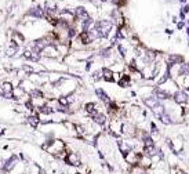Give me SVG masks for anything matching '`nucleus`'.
Listing matches in <instances>:
<instances>
[{
	"instance_id": "obj_20",
	"label": "nucleus",
	"mask_w": 189,
	"mask_h": 174,
	"mask_svg": "<svg viewBox=\"0 0 189 174\" xmlns=\"http://www.w3.org/2000/svg\"><path fill=\"white\" fill-rule=\"evenodd\" d=\"M4 44V37H2V36H0V47L3 46Z\"/></svg>"
},
{
	"instance_id": "obj_7",
	"label": "nucleus",
	"mask_w": 189,
	"mask_h": 174,
	"mask_svg": "<svg viewBox=\"0 0 189 174\" xmlns=\"http://www.w3.org/2000/svg\"><path fill=\"white\" fill-rule=\"evenodd\" d=\"M172 98H174V101L177 102V104H186L188 102V94L185 93L183 90H178L174 93V95H172Z\"/></svg>"
},
{
	"instance_id": "obj_8",
	"label": "nucleus",
	"mask_w": 189,
	"mask_h": 174,
	"mask_svg": "<svg viewBox=\"0 0 189 174\" xmlns=\"http://www.w3.org/2000/svg\"><path fill=\"white\" fill-rule=\"evenodd\" d=\"M20 51V47L17 46L15 43H13V41H10V43H7L6 46V55L7 57H17V52Z\"/></svg>"
},
{
	"instance_id": "obj_24",
	"label": "nucleus",
	"mask_w": 189,
	"mask_h": 174,
	"mask_svg": "<svg viewBox=\"0 0 189 174\" xmlns=\"http://www.w3.org/2000/svg\"><path fill=\"white\" fill-rule=\"evenodd\" d=\"M180 2H182V3H183V2H185V0H180Z\"/></svg>"
},
{
	"instance_id": "obj_14",
	"label": "nucleus",
	"mask_w": 189,
	"mask_h": 174,
	"mask_svg": "<svg viewBox=\"0 0 189 174\" xmlns=\"http://www.w3.org/2000/svg\"><path fill=\"white\" fill-rule=\"evenodd\" d=\"M117 84L120 86V87H130L131 86V76L130 75H127V73H123L122 75V77H120V80L117 82Z\"/></svg>"
},
{
	"instance_id": "obj_9",
	"label": "nucleus",
	"mask_w": 189,
	"mask_h": 174,
	"mask_svg": "<svg viewBox=\"0 0 189 174\" xmlns=\"http://www.w3.org/2000/svg\"><path fill=\"white\" fill-rule=\"evenodd\" d=\"M113 77H115V72L112 71L111 68H106V66H104V68H102V80H104V82L112 83V82H115Z\"/></svg>"
},
{
	"instance_id": "obj_1",
	"label": "nucleus",
	"mask_w": 189,
	"mask_h": 174,
	"mask_svg": "<svg viewBox=\"0 0 189 174\" xmlns=\"http://www.w3.org/2000/svg\"><path fill=\"white\" fill-rule=\"evenodd\" d=\"M65 164L70 167H79L83 164L81 162V155L79 152H68V157L65 160Z\"/></svg>"
},
{
	"instance_id": "obj_5",
	"label": "nucleus",
	"mask_w": 189,
	"mask_h": 174,
	"mask_svg": "<svg viewBox=\"0 0 189 174\" xmlns=\"http://www.w3.org/2000/svg\"><path fill=\"white\" fill-rule=\"evenodd\" d=\"M25 122H26V124H28V126L32 127V129H39L40 124H42V122H40L39 115H37V113H32V115L25 116Z\"/></svg>"
},
{
	"instance_id": "obj_6",
	"label": "nucleus",
	"mask_w": 189,
	"mask_h": 174,
	"mask_svg": "<svg viewBox=\"0 0 189 174\" xmlns=\"http://www.w3.org/2000/svg\"><path fill=\"white\" fill-rule=\"evenodd\" d=\"M95 94H97V97L100 98V101H102L104 105H108V104H111V102L113 101V99H112L111 97L108 95V93H106L104 88H101V87L95 88Z\"/></svg>"
},
{
	"instance_id": "obj_22",
	"label": "nucleus",
	"mask_w": 189,
	"mask_h": 174,
	"mask_svg": "<svg viewBox=\"0 0 189 174\" xmlns=\"http://www.w3.org/2000/svg\"><path fill=\"white\" fill-rule=\"evenodd\" d=\"M2 97H3V93H2V90H0V98H2Z\"/></svg>"
},
{
	"instance_id": "obj_15",
	"label": "nucleus",
	"mask_w": 189,
	"mask_h": 174,
	"mask_svg": "<svg viewBox=\"0 0 189 174\" xmlns=\"http://www.w3.org/2000/svg\"><path fill=\"white\" fill-rule=\"evenodd\" d=\"M182 64V57L181 55L171 54L168 55V65H181Z\"/></svg>"
},
{
	"instance_id": "obj_2",
	"label": "nucleus",
	"mask_w": 189,
	"mask_h": 174,
	"mask_svg": "<svg viewBox=\"0 0 189 174\" xmlns=\"http://www.w3.org/2000/svg\"><path fill=\"white\" fill-rule=\"evenodd\" d=\"M73 13H75L76 21H79V22H86V21H89V19L91 18L89 10H87L86 7H83V6H77V7L73 10Z\"/></svg>"
},
{
	"instance_id": "obj_19",
	"label": "nucleus",
	"mask_w": 189,
	"mask_h": 174,
	"mask_svg": "<svg viewBox=\"0 0 189 174\" xmlns=\"http://www.w3.org/2000/svg\"><path fill=\"white\" fill-rule=\"evenodd\" d=\"M6 163H7V157H3L0 155V171H3L4 167H6Z\"/></svg>"
},
{
	"instance_id": "obj_12",
	"label": "nucleus",
	"mask_w": 189,
	"mask_h": 174,
	"mask_svg": "<svg viewBox=\"0 0 189 174\" xmlns=\"http://www.w3.org/2000/svg\"><path fill=\"white\" fill-rule=\"evenodd\" d=\"M144 104L146 105L148 108L153 109V108H156L159 104H160V101H159V99L156 98L155 95H150V97H146V98H144Z\"/></svg>"
},
{
	"instance_id": "obj_17",
	"label": "nucleus",
	"mask_w": 189,
	"mask_h": 174,
	"mask_svg": "<svg viewBox=\"0 0 189 174\" xmlns=\"http://www.w3.org/2000/svg\"><path fill=\"white\" fill-rule=\"evenodd\" d=\"M157 119H159V120L161 122V123H164V124H171V123H172V120H171V116H170V115H168V113H167V112H164L163 115H160V116H159Z\"/></svg>"
},
{
	"instance_id": "obj_10",
	"label": "nucleus",
	"mask_w": 189,
	"mask_h": 174,
	"mask_svg": "<svg viewBox=\"0 0 189 174\" xmlns=\"http://www.w3.org/2000/svg\"><path fill=\"white\" fill-rule=\"evenodd\" d=\"M26 164H28L26 162H24V160H20V162L15 164V167L13 168L11 171H10V174H25Z\"/></svg>"
},
{
	"instance_id": "obj_13",
	"label": "nucleus",
	"mask_w": 189,
	"mask_h": 174,
	"mask_svg": "<svg viewBox=\"0 0 189 174\" xmlns=\"http://www.w3.org/2000/svg\"><path fill=\"white\" fill-rule=\"evenodd\" d=\"M160 152V149L157 148L156 145H150V146H144V153L148 157H153Z\"/></svg>"
},
{
	"instance_id": "obj_4",
	"label": "nucleus",
	"mask_w": 189,
	"mask_h": 174,
	"mask_svg": "<svg viewBox=\"0 0 189 174\" xmlns=\"http://www.w3.org/2000/svg\"><path fill=\"white\" fill-rule=\"evenodd\" d=\"M10 41L15 43L18 47H22L26 40H25V36L20 30H11V33H10Z\"/></svg>"
},
{
	"instance_id": "obj_21",
	"label": "nucleus",
	"mask_w": 189,
	"mask_h": 174,
	"mask_svg": "<svg viewBox=\"0 0 189 174\" xmlns=\"http://www.w3.org/2000/svg\"><path fill=\"white\" fill-rule=\"evenodd\" d=\"M3 134H4V130L2 129V127H0V135H3Z\"/></svg>"
},
{
	"instance_id": "obj_18",
	"label": "nucleus",
	"mask_w": 189,
	"mask_h": 174,
	"mask_svg": "<svg viewBox=\"0 0 189 174\" xmlns=\"http://www.w3.org/2000/svg\"><path fill=\"white\" fill-rule=\"evenodd\" d=\"M58 102H59V105L61 106H64V108H69V99H68V97L66 95H61V97H58Z\"/></svg>"
},
{
	"instance_id": "obj_11",
	"label": "nucleus",
	"mask_w": 189,
	"mask_h": 174,
	"mask_svg": "<svg viewBox=\"0 0 189 174\" xmlns=\"http://www.w3.org/2000/svg\"><path fill=\"white\" fill-rule=\"evenodd\" d=\"M153 95H155L156 98L159 99V101H164V99H170V98H171L170 93L161 90V88H155V91H153Z\"/></svg>"
},
{
	"instance_id": "obj_16",
	"label": "nucleus",
	"mask_w": 189,
	"mask_h": 174,
	"mask_svg": "<svg viewBox=\"0 0 189 174\" xmlns=\"http://www.w3.org/2000/svg\"><path fill=\"white\" fill-rule=\"evenodd\" d=\"M178 75H181V76H189V64H186V62L181 64Z\"/></svg>"
},
{
	"instance_id": "obj_23",
	"label": "nucleus",
	"mask_w": 189,
	"mask_h": 174,
	"mask_svg": "<svg viewBox=\"0 0 189 174\" xmlns=\"http://www.w3.org/2000/svg\"><path fill=\"white\" fill-rule=\"evenodd\" d=\"M186 32H188V35H189V28H188V29H186Z\"/></svg>"
},
{
	"instance_id": "obj_3",
	"label": "nucleus",
	"mask_w": 189,
	"mask_h": 174,
	"mask_svg": "<svg viewBox=\"0 0 189 174\" xmlns=\"http://www.w3.org/2000/svg\"><path fill=\"white\" fill-rule=\"evenodd\" d=\"M28 15L33 17L35 19H43L46 18V11L43 7H40V6H32V7H29L28 10Z\"/></svg>"
}]
</instances>
